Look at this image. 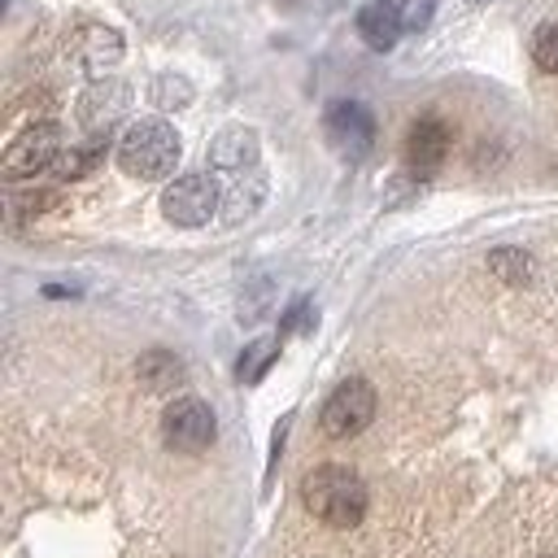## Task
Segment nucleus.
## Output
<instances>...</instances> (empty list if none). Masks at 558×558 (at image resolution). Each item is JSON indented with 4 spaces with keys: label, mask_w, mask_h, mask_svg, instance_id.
<instances>
[{
    "label": "nucleus",
    "mask_w": 558,
    "mask_h": 558,
    "mask_svg": "<svg viewBox=\"0 0 558 558\" xmlns=\"http://www.w3.org/2000/svg\"><path fill=\"white\" fill-rule=\"evenodd\" d=\"M301 497L310 514L331 527H353L366 514V484L349 466H314L301 480Z\"/></svg>",
    "instance_id": "nucleus-1"
},
{
    "label": "nucleus",
    "mask_w": 558,
    "mask_h": 558,
    "mask_svg": "<svg viewBox=\"0 0 558 558\" xmlns=\"http://www.w3.org/2000/svg\"><path fill=\"white\" fill-rule=\"evenodd\" d=\"M179 153H183V148H179L174 126L161 122V118H144V122H135V126L122 135V144H118V166H122L126 174H135V179H166V174L174 170Z\"/></svg>",
    "instance_id": "nucleus-2"
},
{
    "label": "nucleus",
    "mask_w": 558,
    "mask_h": 558,
    "mask_svg": "<svg viewBox=\"0 0 558 558\" xmlns=\"http://www.w3.org/2000/svg\"><path fill=\"white\" fill-rule=\"evenodd\" d=\"M161 436L179 453H201L214 440V410L201 397H174L161 414Z\"/></svg>",
    "instance_id": "nucleus-3"
},
{
    "label": "nucleus",
    "mask_w": 558,
    "mask_h": 558,
    "mask_svg": "<svg viewBox=\"0 0 558 558\" xmlns=\"http://www.w3.org/2000/svg\"><path fill=\"white\" fill-rule=\"evenodd\" d=\"M323 135H327V144H331L340 157L357 161V157H366L371 144H375V118H371V109L357 105V100H336V105L323 113Z\"/></svg>",
    "instance_id": "nucleus-4"
},
{
    "label": "nucleus",
    "mask_w": 558,
    "mask_h": 558,
    "mask_svg": "<svg viewBox=\"0 0 558 558\" xmlns=\"http://www.w3.org/2000/svg\"><path fill=\"white\" fill-rule=\"evenodd\" d=\"M214 209H218V183L209 174H179L161 192V214L174 227H201V222H209Z\"/></svg>",
    "instance_id": "nucleus-5"
},
{
    "label": "nucleus",
    "mask_w": 558,
    "mask_h": 558,
    "mask_svg": "<svg viewBox=\"0 0 558 558\" xmlns=\"http://www.w3.org/2000/svg\"><path fill=\"white\" fill-rule=\"evenodd\" d=\"M375 418V388L366 379H344L327 405H323V432L327 436H357Z\"/></svg>",
    "instance_id": "nucleus-6"
},
{
    "label": "nucleus",
    "mask_w": 558,
    "mask_h": 558,
    "mask_svg": "<svg viewBox=\"0 0 558 558\" xmlns=\"http://www.w3.org/2000/svg\"><path fill=\"white\" fill-rule=\"evenodd\" d=\"M57 157H61V131L52 122L26 126L4 153V179H31V174L57 166Z\"/></svg>",
    "instance_id": "nucleus-7"
},
{
    "label": "nucleus",
    "mask_w": 558,
    "mask_h": 558,
    "mask_svg": "<svg viewBox=\"0 0 558 558\" xmlns=\"http://www.w3.org/2000/svg\"><path fill=\"white\" fill-rule=\"evenodd\" d=\"M126 105H131L126 83L100 78V83H92V87L83 92V100H78V122H83L92 135H105V131L126 113Z\"/></svg>",
    "instance_id": "nucleus-8"
},
{
    "label": "nucleus",
    "mask_w": 558,
    "mask_h": 558,
    "mask_svg": "<svg viewBox=\"0 0 558 558\" xmlns=\"http://www.w3.org/2000/svg\"><path fill=\"white\" fill-rule=\"evenodd\" d=\"M445 153H449V131H445V122L423 118V122L410 126V140H405V161H410V170L427 174V170H436V166L445 161Z\"/></svg>",
    "instance_id": "nucleus-9"
},
{
    "label": "nucleus",
    "mask_w": 558,
    "mask_h": 558,
    "mask_svg": "<svg viewBox=\"0 0 558 558\" xmlns=\"http://www.w3.org/2000/svg\"><path fill=\"white\" fill-rule=\"evenodd\" d=\"M401 13H397V0H371L362 13H357V35L375 48V52H388L397 39H401Z\"/></svg>",
    "instance_id": "nucleus-10"
},
{
    "label": "nucleus",
    "mask_w": 558,
    "mask_h": 558,
    "mask_svg": "<svg viewBox=\"0 0 558 558\" xmlns=\"http://www.w3.org/2000/svg\"><path fill=\"white\" fill-rule=\"evenodd\" d=\"M209 161L218 170H244L257 161V135L248 126H227L214 144H209Z\"/></svg>",
    "instance_id": "nucleus-11"
},
{
    "label": "nucleus",
    "mask_w": 558,
    "mask_h": 558,
    "mask_svg": "<svg viewBox=\"0 0 558 558\" xmlns=\"http://www.w3.org/2000/svg\"><path fill=\"white\" fill-rule=\"evenodd\" d=\"M105 153H109V140L105 135H92V140H83V144H74V148H65L61 157H57V174L61 179H83V174H92L100 161H105Z\"/></svg>",
    "instance_id": "nucleus-12"
},
{
    "label": "nucleus",
    "mask_w": 558,
    "mask_h": 558,
    "mask_svg": "<svg viewBox=\"0 0 558 558\" xmlns=\"http://www.w3.org/2000/svg\"><path fill=\"white\" fill-rule=\"evenodd\" d=\"M279 357V340L275 336H262V340H253L244 353H240V366H235V379L240 384H257L266 371H270V362Z\"/></svg>",
    "instance_id": "nucleus-13"
},
{
    "label": "nucleus",
    "mask_w": 558,
    "mask_h": 558,
    "mask_svg": "<svg viewBox=\"0 0 558 558\" xmlns=\"http://www.w3.org/2000/svg\"><path fill=\"white\" fill-rule=\"evenodd\" d=\"M140 375H144V384H148V388H157V392H161V388L179 384V375H183V371H179V362H174L170 353H148V357L140 362Z\"/></svg>",
    "instance_id": "nucleus-14"
},
{
    "label": "nucleus",
    "mask_w": 558,
    "mask_h": 558,
    "mask_svg": "<svg viewBox=\"0 0 558 558\" xmlns=\"http://www.w3.org/2000/svg\"><path fill=\"white\" fill-rule=\"evenodd\" d=\"M83 52H87V61H118V52H122V39L113 35V31H105V26H92V31H83Z\"/></svg>",
    "instance_id": "nucleus-15"
},
{
    "label": "nucleus",
    "mask_w": 558,
    "mask_h": 558,
    "mask_svg": "<svg viewBox=\"0 0 558 558\" xmlns=\"http://www.w3.org/2000/svg\"><path fill=\"white\" fill-rule=\"evenodd\" d=\"M488 266H493V275H501V279H510V283H523L527 270H532V262H527L519 248H493Z\"/></svg>",
    "instance_id": "nucleus-16"
},
{
    "label": "nucleus",
    "mask_w": 558,
    "mask_h": 558,
    "mask_svg": "<svg viewBox=\"0 0 558 558\" xmlns=\"http://www.w3.org/2000/svg\"><path fill=\"white\" fill-rule=\"evenodd\" d=\"M532 57H536L541 70L558 74V22H549V26H541V31L532 35Z\"/></svg>",
    "instance_id": "nucleus-17"
},
{
    "label": "nucleus",
    "mask_w": 558,
    "mask_h": 558,
    "mask_svg": "<svg viewBox=\"0 0 558 558\" xmlns=\"http://www.w3.org/2000/svg\"><path fill=\"white\" fill-rule=\"evenodd\" d=\"M153 100H157L161 109H179V105H187V100H192V87H187V78L161 74V78L153 83Z\"/></svg>",
    "instance_id": "nucleus-18"
},
{
    "label": "nucleus",
    "mask_w": 558,
    "mask_h": 558,
    "mask_svg": "<svg viewBox=\"0 0 558 558\" xmlns=\"http://www.w3.org/2000/svg\"><path fill=\"white\" fill-rule=\"evenodd\" d=\"M397 13H401V26H405V31H418V26L432 22L436 0H397Z\"/></svg>",
    "instance_id": "nucleus-19"
},
{
    "label": "nucleus",
    "mask_w": 558,
    "mask_h": 558,
    "mask_svg": "<svg viewBox=\"0 0 558 558\" xmlns=\"http://www.w3.org/2000/svg\"><path fill=\"white\" fill-rule=\"evenodd\" d=\"M314 327V310H310V301H301L288 318H283V331H310Z\"/></svg>",
    "instance_id": "nucleus-20"
}]
</instances>
